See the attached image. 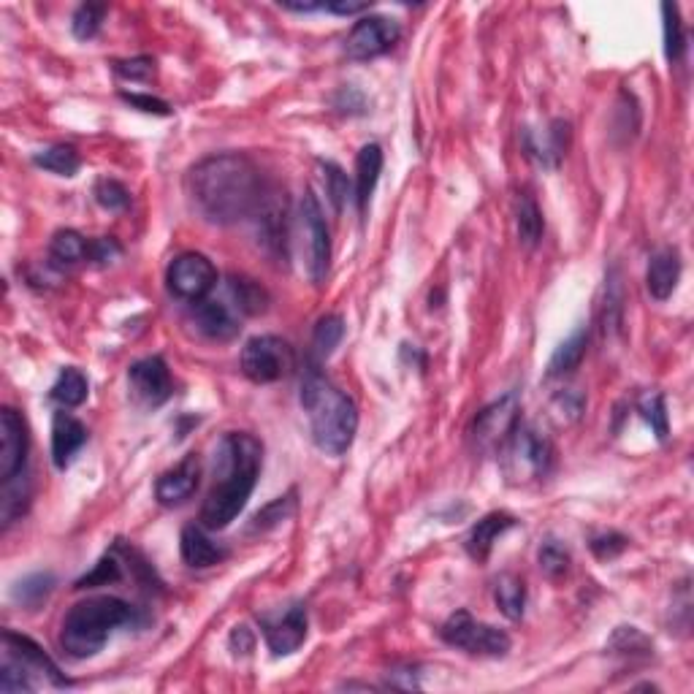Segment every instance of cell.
<instances>
[{
  "label": "cell",
  "instance_id": "4316f807",
  "mask_svg": "<svg viewBox=\"0 0 694 694\" xmlns=\"http://www.w3.org/2000/svg\"><path fill=\"white\" fill-rule=\"evenodd\" d=\"M586 347H589V331L586 329H578L573 337L564 339L562 345L554 350L551 361H548V377L573 375L575 369L581 366L583 356H586Z\"/></svg>",
  "mask_w": 694,
  "mask_h": 694
},
{
  "label": "cell",
  "instance_id": "2e32d148",
  "mask_svg": "<svg viewBox=\"0 0 694 694\" xmlns=\"http://www.w3.org/2000/svg\"><path fill=\"white\" fill-rule=\"evenodd\" d=\"M198 483H201V459L196 453H188L177 467L160 475L155 483V499L160 505L177 507L196 494Z\"/></svg>",
  "mask_w": 694,
  "mask_h": 694
},
{
  "label": "cell",
  "instance_id": "4fadbf2b",
  "mask_svg": "<svg viewBox=\"0 0 694 694\" xmlns=\"http://www.w3.org/2000/svg\"><path fill=\"white\" fill-rule=\"evenodd\" d=\"M28 426L14 407L0 410V483L17 478L28 464Z\"/></svg>",
  "mask_w": 694,
  "mask_h": 694
},
{
  "label": "cell",
  "instance_id": "83f0119b",
  "mask_svg": "<svg viewBox=\"0 0 694 694\" xmlns=\"http://www.w3.org/2000/svg\"><path fill=\"white\" fill-rule=\"evenodd\" d=\"M87 394H90V383H87V377L82 375L76 366H66V369L57 375L52 391H49L52 402L60 404L63 410H71V407L85 404Z\"/></svg>",
  "mask_w": 694,
  "mask_h": 694
},
{
  "label": "cell",
  "instance_id": "e0dca14e",
  "mask_svg": "<svg viewBox=\"0 0 694 694\" xmlns=\"http://www.w3.org/2000/svg\"><path fill=\"white\" fill-rule=\"evenodd\" d=\"M255 223H258V236L266 250L282 255L285 253V236H288V207L285 198L280 201V193H263L261 204L255 209Z\"/></svg>",
  "mask_w": 694,
  "mask_h": 694
},
{
  "label": "cell",
  "instance_id": "e575fe53",
  "mask_svg": "<svg viewBox=\"0 0 694 694\" xmlns=\"http://www.w3.org/2000/svg\"><path fill=\"white\" fill-rule=\"evenodd\" d=\"M662 19H665V55L670 63H676V60H681L686 47L684 22H681V11H678L676 3L662 6Z\"/></svg>",
  "mask_w": 694,
  "mask_h": 694
},
{
  "label": "cell",
  "instance_id": "ee69618b",
  "mask_svg": "<svg viewBox=\"0 0 694 694\" xmlns=\"http://www.w3.org/2000/svg\"><path fill=\"white\" fill-rule=\"evenodd\" d=\"M36 689V681L17 665L11 662L9 657H3V667H0V692L14 694V692H33Z\"/></svg>",
  "mask_w": 694,
  "mask_h": 694
},
{
  "label": "cell",
  "instance_id": "3957f363",
  "mask_svg": "<svg viewBox=\"0 0 694 694\" xmlns=\"http://www.w3.org/2000/svg\"><path fill=\"white\" fill-rule=\"evenodd\" d=\"M301 407L310 418L312 440L320 451L329 456L350 451L358 432V407L345 391L312 369L301 383Z\"/></svg>",
  "mask_w": 694,
  "mask_h": 694
},
{
  "label": "cell",
  "instance_id": "7dc6e473",
  "mask_svg": "<svg viewBox=\"0 0 694 694\" xmlns=\"http://www.w3.org/2000/svg\"><path fill=\"white\" fill-rule=\"evenodd\" d=\"M120 98H122V101H125V104H131L133 109H139V112L160 114V117H166V114H171V106L166 104V101H160V98H152V95L122 93Z\"/></svg>",
  "mask_w": 694,
  "mask_h": 694
},
{
  "label": "cell",
  "instance_id": "7c38bea8",
  "mask_svg": "<svg viewBox=\"0 0 694 694\" xmlns=\"http://www.w3.org/2000/svg\"><path fill=\"white\" fill-rule=\"evenodd\" d=\"M307 627H310L307 608L301 602L282 610V613L261 616V632L274 657H288L293 651H299L301 643L307 640Z\"/></svg>",
  "mask_w": 694,
  "mask_h": 694
},
{
  "label": "cell",
  "instance_id": "d6a6232c",
  "mask_svg": "<svg viewBox=\"0 0 694 694\" xmlns=\"http://www.w3.org/2000/svg\"><path fill=\"white\" fill-rule=\"evenodd\" d=\"M55 575L52 573H33L14 586V600L22 602L25 608H38L55 591Z\"/></svg>",
  "mask_w": 694,
  "mask_h": 694
},
{
  "label": "cell",
  "instance_id": "816d5d0a",
  "mask_svg": "<svg viewBox=\"0 0 694 694\" xmlns=\"http://www.w3.org/2000/svg\"><path fill=\"white\" fill-rule=\"evenodd\" d=\"M364 9H366V3H345V0H339V3H326V11H331V14H342V17L361 14Z\"/></svg>",
  "mask_w": 694,
  "mask_h": 694
},
{
  "label": "cell",
  "instance_id": "7bdbcfd3",
  "mask_svg": "<svg viewBox=\"0 0 694 694\" xmlns=\"http://www.w3.org/2000/svg\"><path fill=\"white\" fill-rule=\"evenodd\" d=\"M320 177H323V188H326V196H329V201L334 204V209L337 212H342V207H345V198H347V177L345 171L339 169L337 163H331V160H320Z\"/></svg>",
  "mask_w": 694,
  "mask_h": 694
},
{
  "label": "cell",
  "instance_id": "30bf717a",
  "mask_svg": "<svg viewBox=\"0 0 694 694\" xmlns=\"http://www.w3.org/2000/svg\"><path fill=\"white\" fill-rule=\"evenodd\" d=\"M166 285H169L171 296L198 304L207 299L209 291L217 285V269L207 255L182 253L169 263Z\"/></svg>",
  "mask_w": 694,
  "mask_h": 694
},
{
  "label": "cell",
  "instance_id": "ab89813d",
  "mask_svg": "<svg viewBox=\"0 0 694 694\" xmlns=\"http://www.w3.org/2000/svg\"><path fill=\"white\" fill-rule=\"evenodd\" d=\"M640 415L643 421L651 426V432L657 434V440H667L670 434V423H667V407H665V396L654 391V394H646L640 399Z\"/></svg>",
  "mask_w": 694,
  "mask_h": 694
},
{
  "label": "cell",
  "instance_id": "f546056e",
  "mask_svg": "<svg viewBox=\"0 0 694 694\" xmlns=\"http://www.w3.org/2000/svg\"><path fill=\"white\" fill-rule=\"evenodd\" d=\"M516 228H518V239L526 247H535L540 239H543V212L537 207V201L529 193H521L516 204Z\"/></svg>",
  "mask_w": 694,
  "mask_h": 694
},
{
  "label": "cell",
  "instance_id": "ba28073f",
  "mask_svg": "<svg viewBox=\"0 0 694 694\" xmlns=\"http://www.w3.org/2000/svg\"><path fill=\"white\" fill-rule=\"evenodd\" d=\"M518 418H521V399H518V394L499 396L497 402L483 407V410L475 415L472 429H469V440L475 445V451H502L505 442L513 437L518 423H521Z\"/></svg>",
  "mask_w": 694,
  "mask_h": 694
},
{
  "label": "cell",
  "instance_id": "4dcf8cb0",
  "mask_svg": "<svg viewBox=\"0 0 694 694\" xmlns=\"http://www.w3.org/2000/svg\"><path fill=\"white\" fill-rule=\"evenodd\" d=\"M33 163L38 169L49 171V174H57V177H74L82 160H79V152L71 147V144H55L49 150H41L33 155Z\"/></svg>",
  "mask_w": 694,
  "mask_h": 694
},
{
  "label": "cell",
  "instance_id": "52a82bcc",
  "mask_svg": "<svg viewBox=\"0 0 694 694\" xmlns=\"http://www.w3.org/2000/svg\"><path fill=\"white\" fill-rule=\"evenodd\" d=\"M296 366L293 347L280 337L263 334V337L247 339L242 347V372L247 380L258 385L277 383L282 377H288Z\"/></svg>",
  "mask_w": 694,
  "mask_h": 694
},
{
  "label": "cell",
  "instance_id": "d4e9b609",
  "mask_svg": "<svg viewBox=\"0 0 694 694\" xmlns=\"http://www.w3.org/2000/svg\"><path fill=\"white\" fill-rule=\"evenodd\" d=\"M90 247L93 242H87L85 236L79 231H57L49 242V263L55 269H71V266H79V263L90 261Z\"/></svg>",
  "mask_w": 694,
  "mask_h": 694
},
{
  "label": "cell",
  "instance_id": "681fc988",
  "mask_svg": "<svg viewBox=\"0 0 694 694\" xmlns=\"http://www.w3.org/2000/svg\"><path fill=\"white\" fill-rule=\"evenodd\" d=\"M388 686H391V689L413 692V689H421V681H418V673H415V670L404 667V670H394V673L388 676Z\"/></svg>",
  "mask_w": 694,
  "mask_h": 694
},
{
  "label": "cell",
  "instance_id": "7402d4cb",
  "mask_svg": "<svg viewBox=\"0 0 694 694\" xmlns=\"http://www.w3.org/2000/svg\"><path fill=\"white\" fill-rule=\"evenodd\" d=\"M179 551H182L185 564H188V567H196V570H207V567H215V564H220L226 559V548L217 545L201 526L193 524L182 529Z\"/></svg>",
  "mask_w": 694,
  "mask_h": 694
},
{
  "label": "cell",
  "instance_id": "ac0fdd59",
  "mask_svg": "<svg viewBox=\"0 0 694 694\" xmlns=\"http://www.w3.org/2000/svg\"><path fill=\"white\" fill-rule=\"evenodd\" d=\"M524 147L526 155L532 160H537L543 169H556L562 158L567 155V147H570V122L554 120L548 125V131L524 133Z\"/></svg>",
  "mask_w": 694,
  "mask_h": 694
},
{
  "label": "cell",
  "instance_id": "f35d334b",
  "mask_svg": "<svg viewBox=\"0 0 694 694\" xmlns=\"http://www.w3.org/2000/svg\"><path fill=\"white\" fill-rule=\"evenodd\" d=\"M93 196L95 201L106 209V212H125V209L131 207V193H128V188L112 177L98 179V182H95Z\"/></svg>",
  "mask_w": 694,
  "mask_h": 694
},
{
  "label": "cell",
  "instance_id": "1f68e13d",
  "mask_svg": "<svg viewBox=\"0 0 694 694\" xmlns=\"http://www.w3.org/2000/svg\"><path fill=\"white\" fill-rule=\"evenodd\" d=\"M231 293H234L236 299V307L244 312V315H261V312H266V307H269V293L263 291L261 282L250 280V277H231Z\"/></svg>",
  "mask_w": 694,
  "mask_h": 694
},
{
  "label": "cell",
  "instance_id": "cb8c5ba5",
  "mask_svg": "<svg viewBox=\"0 0 694 694\" xmlns=\"http://www.w3.org/2000/svg\"><path fill=\"white\" fill-rule=\"evenodd\" d=\"M383 174V150L380 144H364L356 158V204L364 212L375 193L377 179Z\"/></svg>",
  "mask_w": 694,
  "mask_h": 694
},
{
  "label": "cell",
  "instance_id": "ffe728a7",
  "mask_svg": "<svg viewBox=\"0 0 694 694\" xmlns=\"http://www.w3.org/2000/svg\"><path fill=\"white\" fill-rule=\"evenodd\" d=\"M678 280H681V253L676 247H665V250H657L651 255L646 272V288L651 299H670L676 293Z\"/></svg>",
  "mask_w": 694,
  "mask_h": 694
},
{
  "label": "cell",
  "instance_id": "d590c367",
  "mask_svg": "<svg viewBox=\"0 0 694 694\" xmlns=\"http://www.w3.org/2000/svg\"><path fill=\"white\" fill-rule=\"evenodd\" d=\"M293 510H296V491H291L288 497L274 499L272 505H266L263 510H258L253 518V524H250V532H269V529H274L277 524H282L285 518H291Z\"/></svg>",
  "mask_w": 694,
  "mask_h": 694
},
{
  "label": "cell",
  "instance_id": "f1b7e54d",
  "mask_svg": "<svg viewBox=\"0 0 694 694\" xmlns=\"http://www.w3.org/2000/svg\"><path fill=\"white\" fill-rule=\"evenodd\" d=\"M494 600L497 608L505 613L510 621H518L524 616L526 608V586L516 575H499L494 583Z\"/></svg>",
  "mask_w": 694,
  "mask_h": 694
},
{
  "label": "cell",
  "instance_id": "8992f818",
  "mask_svg": "<svg viewBox=\"0 0 694 694\" xmlns=\"http://www.w3.org/2000/svg\"><path fill=\"white\" fill-rule=\"evenodd\" d=\"M440 635L448 646L467 651L472 657H505L513 646L507 632L491 627L486 621L472 619L467 610H456L451 619L442 624Z\"/></svg>",
  "mask_w": 694,
  "mask_h": 694
},
{
  "label": "cell",
  "instance_id": "bcb514c9",
  "mask_svg": "<svg viewBox=\"0 0 694 694\" xmlns=\"http://www.w3.org/2000/svg\"><path fill=\"white\" fill-rule=\"evenodd\" d=\"M627 545L629 540L619 532H605V535H597L591 540V554L602 559V562H608V559H616Z\"/></svg>",
  "mask_w": 694,
  "mask_h": 694
},
{
  "label": "cell",
  "instance_id": "f6af8a7d",
  "mask_svg": "<svg viewBox=\"0 0 694 694\" xmlns=\"http://www.w3.org/2000/svg\"><path fill=\"white\" fill-rule=\"evenodd\" d=\"M114 74L128 79V82H150L155 76V60L147 55L131 57V60H117L114 63Z\"/></svg>",
  "mask_w": 694,
  "mask_h": 694
},
{
  "label": "cell",
  "instance_id": "f907efd6",
  "mask_svg": "<svg viewBox=\"0 0 694 694\" xmlns=\"http://www.w3.org/2000/svg\"><path fill=\"white\" fill-rule=\"evenodd\" d=\"M255 646V638L253 632L247 627H236L234 632H231V648H234L236 654H250Z\"/></svg>",
  "mask_w": 694,
  "mask_h": 694
},
{
  "label": "cell",
  "instance_id": "7a4b0ae2",
  "mask_svg": "<svg viewBox=\"0 0 694 694\" xmlns=\"http://www.w3.org/2000/svg\"><path fill=\"white\" fill-rule=\"evenodd\" d=\"M263 445L247 432H228L215 456V480L201 505V524L220 532L242 513L261 475Z\"/></svg>",
  "mask_w": 694,
  "mask_h": 694
},
{
  "label": "cell",
  "instance_id": "9c48e42d",
  "mask_svg": "<svg viewBox=\"0 0 694 694\" xmlns=\"http://www.w3.org/2000/svg\"><path fill=\"white\" fill-rule=\"evenodd\" d=\"M299 228L304 239V266L312 282H323L331 266V236L326 217L312 190L304 193L299 207Z\"/></svg>",
  "mask_w": 694,
  "mask_h": 694
},
{
  "label": "cell",
  "instance_id": "d6986e66",
  "mask_svg": "<svg viewBox=\"0 0 694 694\" xmlns=\"http://www.w3.org/2000/svg\"><path fill=\"white\" fill-rule=\"evenodd\" d=\"M85 442V423L66 410H57L55 418H52V461H55V467L66 469L74 461L76 453L85 448Z\"/></svg>",
  "mask_w": 694,
  "mask_h": 694
},
{
  "label": "cell",
  "instance_id": "277c9868",
  "mask_svg": "<svg viewBox=\"0 0 694 694\" xmlns=\"http://www.w3.org/2000/svg\"><path fill=\"white\" fill-rule=\"evenodd\" d=\"M136 621V608L120 597H90L76 602L60 624V648L71 659L95 657L106 640L125 624Z\"/></svg>",
  "mask_w": 694,
  "mask_h": 694
},
{
  "label": "cell",
  "instance_id": "8fae6325",
  "mask_svg": "<svg viewBox=\"0 0 694 694\" xmlns=\"http://www.w3.org/2000/svg\"><path fill=\"white\" fill-rule=\"evenodd\" d=\"M402 38V28L396 19L361 17L345 38V55L350 60H375L391 52Z\"/></svg>",
  "mask_w": 694,
  "mask_h": 694
},
{
  "label": "cell",
  "instance_id": "5bb4252c",
  "mask_svg": "<svg viewBox=\"0 0 694 694\" xmlns=\"http://www.w3.org/2000/svg\"><path fill=\"white\" fill-rule=\"evenodd\" d=\"M3 657H9L11 662H17V665L22 667L30 678L38 676L41 681L57 686V689L68 686V678L60 676V667L49 659L47 651L38 646L36 640L25 638V635H19V632H11V629L3 632Z\"/></svg>",
  "mask_w": 694,
  "mask_h": 694
},
{
  "label": "cell",
  "instance_id": "9a60e30c",
  "mask_svg": "<svg viewBox=\"0 0 694 694\" xmlns=\"http://www.w3.org/2000/svg\"><path fill=\"white\" fill-rule=\"evenodd\" d=\"M128 385L136 402L144 407H160L171 396L169 366L160 356L141 358L128 369Z\"/></svg>",
  "mask_w": 694,
  "mask_h": 694
},
{
  "label": "cell",
  "instance_id": "44dd1931",
  "mask_svg": "<svg viewBox=\"0 0 694 694\" xmlns=\"http://www.w3.org/2000/svg\"><path fill=\"white\" fill-rule=\"evenodd\" d=\"M193 323L212 342H228V339H234L239 334V320L220 301H198L196 310H193Z\"/></svg>",
  "mask_w": 694,
  "mask_h": 694
},
{
  "label": "cell",
  "instance_id": "484cf974",
  "mask_svg": "<svg viewBox=\"0 0 694 694\" xmlns=\"http://www.w3.org/2000/svg\"><path fill=\"white\" fill-rule=\"evenodd\" d=\"M30 505V480L28 469L19 472L17 478H11L3 483V494H0V521L3 529H9L17 518L25 516V510Z\"/></svg>",
  "mask_w": 694,
  "mask_h": 694
},
{
  "label": "cell",
  "instance_id": "74e56055",
  "mask_svg": "<svg viewBox=\"0 0 694 694\" xmlns=\"http://www.w3.org/2000/svg\"><path fill=\"white\" fill-rule=\"evenodd\" d=\"M537 562H540V570H543L548 578H562L567 570H570V551L564 548L559 540L548 537L540 551H537Z\"/></svg>",
  "mask_w": 694,
  "mask_h": 694
},
{
  "label": "cell",
  "instance_id": "c3c4849f",
  "mask_svg": "<svg viewBox=\"0 0 694 694\" xmlns=\"http://www.w3.org/2000/svg\"><path fill=\"white\" fill-rule=\"evenodd\" d=\"M120 253H122V247L117 244V239L104 236V239H93V247H90V261L106 266V263H112L114 258H120Z\"/></svg>",
  "mask_w": 694,
  "mask_h": 694
},
{
  "label": "cell",
  "instance_id": "8d00e7d4",
  "mask_svg": "<svg viewBox=\"0 0 694 694\" xmlns=\"http://www.w3.org/2000/svg\"><path fill=\"white\" fill-rule=\"evenodd\" d=\"M106 6L101 3H82L79 9L74 11V19H71V30L79 41H90V38L98 36V30L104 25Z\"/></svg>",
  "mask_w": 694,
  "mask_h": 694
},
{
  "label": "cell",
  "instance_id": "836d02e7",
  "mask_svg": "<svg viewBox=\"0 0 694 694\" xmlns=\"http://www.w3.org/2000/svg\"><path fill=\"white\" fill-rule=\"evenodd\" d=\"M345 337V320L339 315H326L318 320V326L312 331V350L318 358H329L339 347Z\"/></svg>",
  "mask_w": 694,
  "mask_h": 694
},
{
  "label": "cell",
  "instance_id": "60d3db41",
  "mask_svg": "<svg viewBox=\"0 0 694 694\" xmlns=\"http://www.w3.org/2000/svg\"><path fill=\"white\" fill-rule=\"evenodd\" d=\"M122 578V564L114 554H106L101 562L95 564L93 570L76 581V589H93V586H109V583H117Z\"/></svg>",
  "mask_w": 694,
  "mask_h": 694
},
{
  "label": "cell",
  "instance_id": "5b68a950",
  "mask_svg": "<svg viewBox=\"0 0 694 694\" xmlns=\"http://www.w3.org/2000/svg\"><path fill=\"white\" fill-rule=\"evenodd\" d=\"M505 456V472L510 483H532L543 480L551 467H554V445L532 426H521L513 432V437L502 448Z\"/></svg>",
  "mask_w": 694,
  "mask_h": 694
},
{
  "label": "cell",
  "instance_id": "6da1fadb",
  "mask_svg": "<svg viewBox=\"0 0 694 694\" xmlns=\"http://www.w3.org/2000/svg\"><path fill=\"white\" fill-rule=\"evenodd\" d=\"M193 209L212 226H234L255 215L261 204L263 179L253 160L239 152H223L198 160L188 174Z\"/></svg>",
  "mask_w": 694,
  "mask_h": 694
},
{
  "label": "cell",
  "instance_id": "603a6c76",
  "mask_svg": "<svg viewBox=\"0 0 694 694\" xmlns=\"http://www.w3.org/2000/svg\"><path fill=\"white\" fill-rule=\"evenodd\" d=\"M516 526V518L507 516V513H488L486 518H480L478 524L469 529L467 535V554L475 559V562H486L491 548L497 543L499 537L505 535L507 529Z\"/></svg>",
  "mask_w": 694,
  "mask_h": 694
},
{
  "label": "cell",
  "instance_id": "b9f144b4",
  "mask_svg": "<svg viewBox=\"0 0 694 694\" xmlns=\"http://www.w3.org/2000/svg\"><path fill=\"white\" fill-rule=\"evenodd\" d=\"M608 648H613V654H651V640L640 632L638 627H619L613 632Z\"/></svg>",
  "mask_w": 694,
  "mask_h": 694
}]
</instances>
